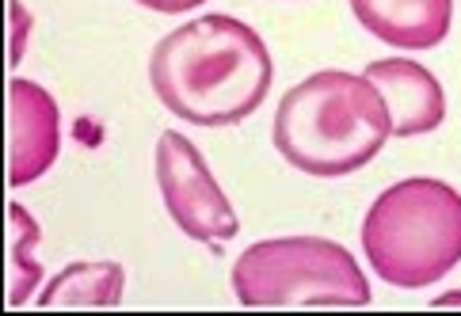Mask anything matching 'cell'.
Here are the masks:
<instances>
[{"label": "cell", "instance_id": "cell-9", "mask_svg": "<svg viewBox=\"0 0 461 316\" xmlns=\"http://www.w3.org/2000/svg\"><path fill=\"white\" fill-rule=\"evenodd\" d=\"M122 290H126V271L122 263H111V259H92V263H69L61 267L46 290L39 293V305L42 309H58V305H100L111 309L122 302Z\"/></svg>", "mask_w": 461, "mask_h": 316}, {"label": "cell", "instance_id": "cell-12", "mask_svg": "<svg viewBox=\"0 0 461 316\" xmlns=\"http://www.w3.org/2000/svg\"><path fill=\"white\" fill-rule=\"evenodd\" d=\"M134 5L149 8V12H164V15H179V12H191V8L206 5V0H134Z\"/></svg>", "mask_w": 461, "mask_h": 316}, {"label": "cell", "instance_id": "cell-5", "mask_svg": "<svg viewBox=\"0 0 461 316\" xmlns=\"http://www.w3.org/2000/svg\"><path fill=\"white\" fill-rule=\"evenodd\" d=\"M157 183L168 218L191 240L221 252V244H229L240 232L233 203L218 187L203 153L179 130H164L157 141Z\"/></svg>", "mask_w": 461, "mask_h": 316}, {"label": "cell", "instance_id": "cell-1", "mask_svg": "<svg viewBox=\"0 0 461 316\" xmlns=\"http://www.w3.org/2000/svg\"><path fill=\"white\" fill-rule=\"evenodd\" d=\"M271 50L233 15H199L168 31L149 58V85L176 119L191 126H237L267 99Z\"/></svg>", "mask_w": 461, "mask_h": 316}, {"label": "cell", "instance_id": "cell-11", "mask_svg": "<svg viewBox=\"0 0 461 316\" xmlns=\"http://www.w3.org/2000/svg\"><path fill=\"white\" fill-rule=\"evenodd\" d=\"M8 20H12V54H8V61L20 65L27 35H31V12L23 8V0H8Z\"/></svg>", "mask_w": 461, "mask_h": 316}, {"label": "cell", "instance_id": "cell-2", "mask_svg": "<svg viewBox=\"0 0 461 316\" xmlns=\"http://www.w3.org/2000/svg\"><path fill=\"white\" fill-rule=\"evenodd\" d=\"M393 119L382 92L362 73L324 69L294 85L275 111L271 141L290 168L336 179L351 176L382 153Z\"/></svg>", "mask_w": 461, "mask_h": 316}, {"label": "cell", "instance_id": "cell-6", "mask_svg": "<svg viewBox=\"0 0 461 316\" xmlns=\"http://www.w3.org/2000/svg\"><path fill=\"white\" fill-rule=\"evenodd\" d=\"M61 153L58 99L35 80L15 77L8 85V183L27 187L54 168Z\"/></svg>", "mask_w": 461, "mask_h": 316}, {"label": "cell", "instance_id": "cell-4", "mask_svg": "<svg viewBox=\"0 0 461 316\" xmlns=\"http://www.w3.org/2000/svg\"><path fill=\"white\" fill-rule=\"evenodd\" d=\"M240 305H370V282L343 244L328 237H275L233 263Z\"/></svg>", "mask_w": 461, "mask_h": 316}, {"label": "cell", "instance_id": "cell-13", "mask_svg": "<svg viewBox=\"0 0 461 316\" xmlns=\"http://www.w3.org/2000/svg\"><path fill=\"white\" fill-rule=\"evenodd\" d=\"M447 305H461V290H450V293L435 297V309H447Z\"/></svg>", "mask_w": 461, "mask_h": 316}, {"label": "cell", "instance_id": "cell-8", "mask_svg": "<svg viewBox=\"0 0 461 316\" xmlns=\"http://www.w3.org/2000/svg\"><path fill=\"white\" fill-rule=\"evenodd\" d=\"M351 12L374 39L401 50H431L450 35L454 0H351Z\"/></svg>", "mask_w": 461, "mask_h": 316}, {"label": "cell", "instance_id": "cell-10", "mask_svg": "<svg viewBox=\"0 0 461 316\" xmlns=\"http://www.w3.org/2000/svg\"><path fill=\"white\" fill-rule=\"evenodd\" d=\"M39 240H42L39 221L27 213V206L12 203L8 206V305H23L46 278L42 263L35 256Z\"/></svg>", "mask_w": 461, "mask_h": 316}, {"label": "cell", "instance_id": "cell-7", "mask_svg": "<svg viewBox=\"0 0 461 316\" xmlns=\"http://www.w3.org/2000/svg\"><path fill=\"white\" fill-rule=\"evenodd\" d=\"M362 77L382 92L397 138L431 134L447 119V95H442L438 77L431 69H423L420 61L382 58V61H370Z\"/></svg>", "mask_w": 461, "mask_h": 316}, {"label": "cell", "instance_id": "cell-3", "mask_svg": "<svg viewBox=\"0 0 461 316\" xmlns=\"http://www.w3.org/2000/svg\"><path fill=\"white\" fill-rule=\"evenodd\" d=\"M362 252L397 290H423L461 263V194L431 176L385 187L362 218Z\"/></svg>", "mask_w": 461, "mask_h": 316}]
</instances>
